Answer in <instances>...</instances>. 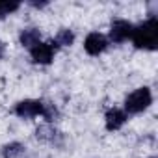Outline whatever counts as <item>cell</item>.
Segmentation results:
<instances>
[{"label":"cell","instance_id":"1","mask_svg":"<svg viewBox=\"0 0 158 158\" xmlns=\"http://www.w3.org/2000/svg\"><path fill=\"white\" fill-rule=\"evenodd\" d=\"M132 41L138 48L156 50L158 48V19L151 17L143 24L132 30Z\"/></svg>","mask_w":158,"mask_h":158},{"label":"cell","instance_id":"2","mask_svg":"<svg viewBox=\"0 0 158 158\" xmlns=\"http://www.w3.org/2000/svg\"><path fill=\"white\" fill-rule=\"evenodd\" d=\"M152 102V95L149 88H139L136 91H132L127 101H125V110L128 114H139L145 108H149V104Z\"/></svg>","mask_w":158,"mask_h":158},{"label":"cell","instance_id":"3","mask_svg":"<svg viewBox=\"0 0 158 158\" xmlns=\"http://www.w3.org/2000/svg\"><path fill=\"white\" fill-rule=\"evenodd\" d=\"M132 30H134V26L128 21L115 19L112 23V28H110V39L114 43H123V41H127L132 35Z\"/></svg>","mask_w":158,"mask_h":158},{"label":"cell","instance_id":"4","mask_svg":"<svg viewBox=\"0 0 158 158\" xmlns=\"http://www.w3.org/2000/svg\"><path fill=\"white\" fill-rule=\"evenodd\" d=\"M43 106L45 102L41 101H21L15 106V114L23 119H32L35 115H43Z\"/></svg>","mask_w":158,"mask_h":158},{"label":"cell","instance_id":"5","mask_svg":"<svg viewBox=\"0 0 158 158\" xmlns=\"http://www.w3.org/2000/svg\"><path fill=\"white\" fill-rule=\"evenodd\" d=\"M54 58V47L52 43H37L32 47V60L41 65H48Z\"/></svg>","mask_w":158,"mask_h":158},{"label":"cell","instance_id":"6","mask_svg":"<svg viewBox=\"0 0 158 158\" xmlns=\"http://www.w3.org/2000/svg\"><path fill=\"white\" fill-rule=\"evenodd\" d=\"M106 47H108V39H106L102 34H97V32L89 34V35L86 37V43H84L86 52H88V54H91V56L101 54Z\"/></svg>","mask_w":158,"mask_h":158},{"label":"cell","instance_id":"7","mask_svg":"<svg viewBox=\"0 0 158 158\" xmlns=\"http://www.w3.org/2000/svg\"><path fill=\"white\" fill-rule=\"evenodd\" d=\"M106 128L108 130H119L125 123H127V114L119 108H112L106 112Z\"/></svg>","mask_w":158,"mask_h":158},{"label":"cell","instance_id":"8","mask_svg":"<svg viewBox=\"0 0 158 158\" xmlns=\"http://www.w3.org/2000/svg\"><path fill=\"white\" fill-rule=\"evenodd\" d=\"M35 138H37V139H41V141L58 143L56 139H58V138H61V134H60L56 128H52L50 125H41V127H37V128H35Z\"/></svg>","mask_w":158,"mask_h":158},{"label":"cell","instance_id":"9","mask_svg":"<svg viewBox=\"0 0 158 158\" xmlns=\"http://www.w3.org/2000/svg\"><path fill=\"white\" fill-rule=\"evenodd\" d=\"M24 154V145L19 143V141H13V143H8L2 147V156L4 158H21Z\"/></svg>","mask_w":158,"mask_h":158},{"label":"cell","instance_id":"10","mask_svg":"<svg viewBox=\"0 0 158 158\" xmlns=\"http://www.w3.org/2000/svg\"><path fill=\"white\" fill-rule=\"evenodd\" d=\"M39 43V30H35V28H26V30H23V34H21V45H24V47H34V45H37Z\"/></svg>","mask_w":158,"mask_h":158},{"label":"cell","instance_id":"11","mask_svg":"<svg viewBox=\"0 0 158 158\" xmlns=\"http://www.w3.org/2000/svg\"><path fill=\"white\" fill-rule=\"evenodd\" d=\"M73 41H74V34L71 30H60L54 37L56 47H69V45H73Z\"/></svg>","mask_w":158,"mask_h":158},{"label":"cell","instance_id":"12","mask_svg":"<svg viewBox=\"0 0 158 158\" xmlns=\"http://www.w3.org/2000/svg\"><path fill=\"white\" fill-rule=\"evenodd\" d=\"M19 10V4L17 2H0V19H4L6 15L13 13Z\"/></svg>","mask_w":158,"mask_h":158},{"label":"cell","instance_id":"13","mask_svg":"<svg viewBox=\"0 0 158 158\" xmlns=\"http://www.w3.org/2000/svg\"><path fill=\"white\" fill-rule=\"evenodd\" d=\"M58 110H56V106L54 104H45L43 106V117L47 119V121H56L58 119Z\"/></svg>","mask_w":158,"mask_h":158},{"label":"cell","instance_id":"14","mask_svg":"<svg viewBox=\"0 0 158 158\" xmlns=\"http://www.w3.org/2000/svg\"><path fill=\"white\" fill-rule=\"evenodd\" d=\"M4 52H6V45H4L2 41H0V60L4 58Z\"/></svg>","mask_w":158,"mask_h":158},{"label":"cell","instance_id":"15","mask_svg":"<svg viewBox=\"0 0 158 158\" xmlns=\"http://www.w3.org/2000/svg\"><path fill=\"white\" fill-rule=\"evenodd\" d=\"M30 4H32L34 8H43V6H47L48 2H30Z\"/></svg>","mask_w":158,"mask_h":158},{"label":"cell","instance_id":"16","mask_svg":"<svg viewBox=\"0 0 158 158\" xmlns=\"http://www.w3.org/2000/svg\"><path fill=\"white\" fill-rule=\"evenodd\" d=\"M151 158H154V156H151Z\"/></svg>","mask_w":158,"mask_h":158}]
</instances>
